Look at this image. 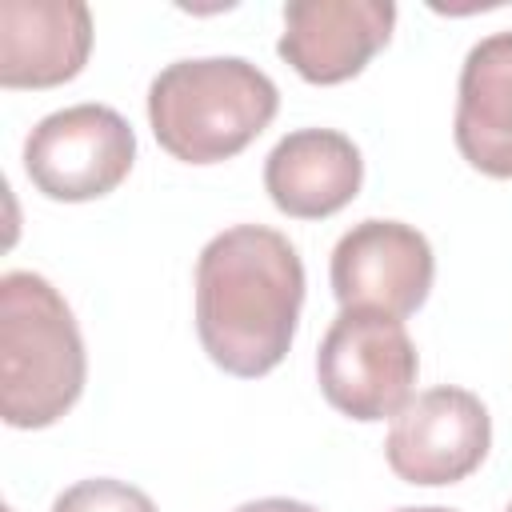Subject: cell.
I'll return each instance as SVG.
<instances>
[{"mask_svg": "<svg viewBox=\"0 0 512 512\" xmlns=\"http://www.w3.org/2000/svg\"><path fill=\"white\" fill-rule=\"evenodd\" d=\"M92 52V12L80 0H0V84L56 88Z\"/></svg>", "mask_w": 512, "mask_h": 512, "instance_id": "9", "label": "cell"}, {"mask_svg": "<svg viewBox=\"0 0 512 512\" xmlns=\"http://www.w3.org/2000/svg\"><path fill=\"white\" fill-rule=\"evenodd\" d=\"M420 360L404 320L364 308H340L316 352L324 400L352 420L396 416L412 400Z\"/></svg>", "mask_w": 512, "mask_h": 512, "instance_id": "4", "label": "cell"}, {"mask_svg": "<svg viewBox=\"0 0 512 512\" xmlns=\"http://www.w3.org/2000/svg\"><path fill=\"white\" fill-rule=\"evenodd\" d=\"M364 184L360 148L336 128H296L264 160V188L292 220H324L356 200Z\"/></svg>", "mask_w": 512, "mask_h": 512, "instance_id": "10", "label": "cell"}, {"mask_svg": "<svg viewBox=\"0 0 512 512\" xmlns=\"http://www.w3.org/2000/svg\"><path fill=\"white\" fill-rule=\"evenodd\" d=\"M456 148L476 172L512 180V32H492L464 56Z\"/></svg>", "mask_w": 512, "mask_h": 512, "instance_id": "11", "label": "cell"}, {"mask_svg": "<svg viewBox=\"0 0 512 512\" xmlns=\"http://www.w3.org/2000/svg\"><path fill=\"white\" fill-rule=\"evenodd\" d=\"M300 304L304 264L284 232L236 224L204 244L196 260V336L228 376H268L292 348Z\"/></svg>", "mask_w": 512, "mask_h": 512, "instance_id": "1", "label": "cell"}, {"mask_svg": "<svg viewBox=\"0 0 512 512\" xmlns=\"http://www.w3.org/2000/svg\"><path fill=\"white\" fill-rule=\"evenodd\" d=\"M52 512H156V504L148 492H140L128 480L96 476V480H80V484L64 488L56 496Z\"/></svg>", "mask_w": 512, "mask_h": 512, "instance_id": "12", "label": "cell"}, {"mask_svg": "<svg viewBox=\"0 0 512 512\" xmlns=\"http://www.w3.org/2000/svg\"><path fill=\"white\" fill-rule=\"evenodd\" d=\"M432 276V244L400 220H360L332 248V292L340 308L404 320L428 300Z\"/></svg>", "mask_w": 512, "mask_h": 512, "instance_id": "7", "label": "cell"}, {"mask_svg": "<svg viewBox=\"0 0 512 512\" xmlns=\"http://www.w3.org/2000/svg\"><path fill=\"white\" fill-rule=\"evenodd\" d=\"M392 0H292L276 52L308 84H344L392 40Z\"/></svg>", "mask_w": 512, "mask_h": 512, "instance_id": "8", "label": "cell"}, {"mask_svg": "<svg viewBox=\"0 0 512 512\" xmlns=\"http://www.w3.org/2000/svg\"><path fill=\"white\" fill-rule=\"evenodd\" d=\"M136 160L132 124L108 104H72L44 116L24 140V172L64 204L108 196Z\"/></svg>", "mask_w": 512, "mask_h": 512, "instance_id": "5", "label": "cell"}, {"mask_svg": "<svg viewBox=\"0 0 512 512\" xmlns=\"http://www.w3.org/2000/svg\"><path fill=\"white\" fill-rule=\"evenodd\" d=\"M492 448V420L476 392L440 384L412 396L388 428L384 456L404 484H456L472 476Z\"/></svg>", "mask_w": 512, "mask_h": 512, "instance_id": "6", "label": "cell"}, {"mask_svg": "<svg viewBox=\"0 0 512 512\" xmlns=\"http://www.w3.org/2000/svg\"><path fill=\"white\" fill-rule=\"evenodd\" d=\"M276 84L244 56L168 64L148 88V124L184 164H220L244 152L276 116Z\"/></svg>", "mask_w": 512, "mask_h": 512, "instance_id": "3", "label": "cell"}, {"mask_svg": "<svg viewBox=\"0 0 512 512\" xmlns=\"http://www.w3.org/2000/svg\"><path fill=\"white\" fill-rule=\"evenodd\" d=\"M508 512H512V504H508Z\"/></svg>", "mask_w": 512, "mask_h": 512, "instance_id": "15", "label": "cell"}, {"mask_svg": "<svg viewBox=\"0 0 512 512\" xmlns=\"http://www.w3.org/2000/svg\"><path fill=\"white\" fill-rule=\"evenodd\" d=\"M396 512H456V508H440V504H428V508H396Z\"/></svg>", "mask_w": 512, "mask_h": 512, "instance_id": "14", "label": "cell"}, {"mask_svg": "<svg viewBox=\"0 0 512 512\" xmlns=\"http://www.w3.org/2000/svg\"><path fill=\"white\" fill-rule=\"evenodd\" d=\"M232 512H320L304 500H288V496H268V500H252V504H240Z\"/></svg>", "mask_w": 512, "mask_h": 512, "instance_id": "13", "label": "cell"}, {"mask_svg": "<svg viewBox=\"0 0 512 512\" xmlns=\"http://www.w3.org/2000/svg\"><path fill=\"white\" fill-rule=\"evenodd\" d=\"M88 356L68 300L36 272L0 276V412L12 428L56 424L84 392Z\"/></svg>", "mask_w": 512, "mask_h": 512, "instance_id": "2", "label": "cell"}]
</instances>
